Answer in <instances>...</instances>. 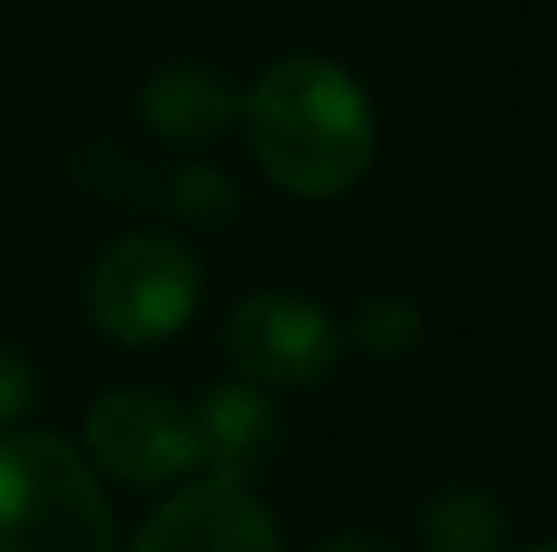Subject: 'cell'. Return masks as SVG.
I'll return each mask as SVG.
<instances>
[{
  "mask_svg": "<svg viewBox=\"0 0 557 552\" xmlns=\"http://www.w3.org/2000/svg\"><path fill=\"white\" fill-rule=\"evenodd\" d=\"M238 120L265 180L298 200L347 195L369 174L379 147L369 93L352 71L320 54H287L265 65L249 98H238Z\"/></svg>",
  "mask_w": 557,
  "mask_h": 552,
  "instance_id": "1",
  "label": "cell"
},
{
  "mask_svg": "<svg viewBox=\"0 0 557 552\" xmlns=\"http://www.w3.org/2000/svg\"><path fill=\"white\" fill-rule=\"evenodd\" d=\"M0 552H120L98 471L60 433H0Z\"/></svg>",
  "mask_w": 557,
  "mask_h": 552,
  "instance_id": "2",
  "label": "cell"
},
{
  "mask_svg": "<svg viewBox=\"0 0 557 552\" xmlns=\"http://www.w3.org/2000/svg\"><path fill=\"white\" fill-rule=\"evenodd\" d=\"M200 260L174 233L114 238L87 277V315L120 347H158L180 336L200 304Z\"/></svg>",
  "mask_w": 557,
  "mask_h": 552,
  "instance_id": "3",
  "label": "cell"
},
{
  "mask_svg": "<svg viewBox=\"0 0 557 552\" xmlns=\"http://www.w3.org/2000/svg\"><path fill=\"white\" fill-rule=\"evenodd\" d=\"M87 466L125 488H169L200 471V428L185 401L163 390H109L87 406Z\"/></svg>",
  "mask_w": 557,
  "mask_h": 552,
  "instance_id": "4",
  "label": "cell"
},
{
  "mask_svg": "<svg viewBox=\"0 0 557 552\" xmlns=\"http://www.w3.org/2000/svg\"><path fill=\"white\" fill-rule=\"evenodd\" d=\"M222 347L238 368L244 384L255 390H314L325 384L347 342L342 320H331L320 304L298 293H255L227 315Z\"/></svg>",
  "mask_w": 557,
  "mask_h": 552,
  "instance_id": "5",
  "label": "cell"
},
{
  "mask_svg": "<svg viewBox=\"0 0 557 552\" xmlns=\"http://www.w3.org/2000/svg\"><path fill=\"white\" fill-rule=\"evenodd\" d=\"M131 552H282V537L249 488L200 477L141 520Z\"/></svg>",
  "mask_w": 557,
  "mask_h": 552,
  "instance_id": "6",
  "label": "cell"
},
{
  "mask_svg": "<svg viewBox=\"0 0 557 552\" xmlns=\"http://www.w3.org/2000/svg\"><path fill=\"white\" fill-rule=\"evenodd\" d=\"M189 412L200 428V466L211 471V482L244 488L276 450V406L265 390H255L244 379L211 384Z\"/></svg>",
  "mask_w": 557,
  "mask_h": 552,
  "instance_id": "7",
  "label": "cell"
},
{
  "mask_svg": "<svg viewBox=\"0 0 557 552\" xmlns=\"http://www.w3.org/2000/svg\"><path fill=\"white\" fill-rule=\"evenodd\" d=\"M141 125L174 147H211L238 125V93L211 65H163L141 87Z\"/></svg>",
  "mask_w": 557,
  "mask_h": 552,
  "instance_id": "8",
  "label": "cell"
},
{
  "mask_svg": "<svg viewBox=\"0 0 557 552\" xmlns=\"http://www.w3.org/2000/svg\"><path fill=\"white\" fill-rule=\"evenodd\" d=\"M428 552H509V510L471 482H449L422 504Z\"/></svg>",
  "mask_w": 557,
  "mask_h": 552,
  "instance_id": "9",
  "label": "cell"
},
{
  "mask_svg": "<svg viewBox=\"0 0 557 552\" xmlns=\"http://www.w3.org/2000/svg\"><path fill=\"white\" fill-rule=\"evenodd\" d=\"M342 342L363 358H406L422 347V309L406 293H369L342 320Z\"/></svg>",
  "mask_w": 557,
  "mask_h": 552,
  "instance_id": "10",
  "label": "cell"
},
{
  "mask_svg": "<svg viewBox=\"0 0 557 552\" xmlns=\"http://www.w3.org/2000/svg\"><path fill=\"white\" fill-rule=\"evenodd\" d=\"M169 200H174V211L185 222H200V228H227L233 211H238L233 180H222L216 169H200V163H189V169H180L169 180Z\"/></svg>",
  "mask_w": 557,
  "mask_h": 552,
  "instance_id": "11",
  "label": "cell"
},
{
  "mask_svg": "<svg viewBox=\"0 0 557 552\" xmlns=\"http://www.w3.org/2000/svg\"><path fill=\"white\" fill-rule=\"evenodd\" d=\"M27 406H33V373L11 353H0V428H11Z\"/></svg>",
  "mask_w": 557,
  "mask_h": 552,
  "instance_id": "12",
  "label": "cell"
},
{
  "mask_svg": "<svg viewBox=\"0 0 557 552\" xmlns=\"http://www.w3.org/2000/svg\"><path fill=\"white\" fill-rule=\"evenodd\" d=\"M314 552H400V548H395V542H384V537H373V531H347V537L320 542Z\"/></svg>",
  "mask_w": 557,
  "mask_h": 552,
  "instance_id": "13",
  "label": "cell"
},
{
  "mask_svg": "<svg viewBox=\"0 0 557 552\" xmlns=\"http://www.w3.org/2000/svg\"><path fill=\"white\" fill-rule=\"evenodd\" d=\"M525 552H557V542H542V548H525Z\"/></svg>",
  "mask_w": 557,
  "mask_h": 552,
  "instance_id": "14",
  "label": "cell"
}]
</instances>
